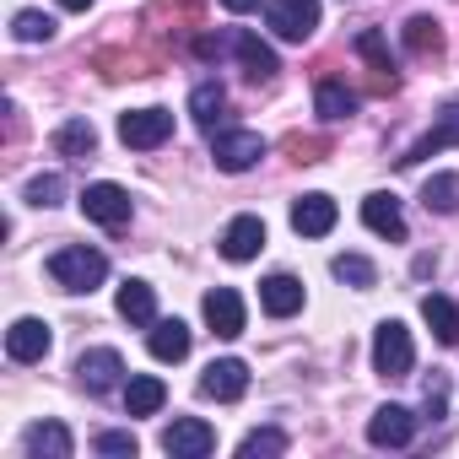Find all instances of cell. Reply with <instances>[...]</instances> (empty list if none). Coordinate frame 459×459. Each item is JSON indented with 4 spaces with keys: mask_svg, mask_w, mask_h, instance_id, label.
Masks as SVG:
<instances>
[{
    "mask_svg": "<svg viewBox=\"0 0 459 459\" xmlns=\"http://www.w3.org/2000/svg\"><path fill=\"white\" fill-rule=\"evenodd\" d=\"M98 454H114V459H135V437L130 432H98Z\"/></svg>",
    "mask_w": 459,
    "mask_h": 459,
    "instance_id": "34",
    "label": "cell"
},
{
    "mask_svg": "<svg viewBox=\"0 0 459 459\" xmlns=\"http://www.w3.org/2000/svg\"><path fill=\"white\" fill-rule=\"evenodd\" d=\"M22 200H28V205H39V211H49V205H60V200H65V178H60V173H39V178H28Z\"/></svg>",
    "mask_w": 459,
    "mask_h": 459,
    "instance_id": "31",
    "label": "cell"
},
{
    "mask_svg": "<svg viewBox=\"0 0 459 459\" xmlns=\"http://www.w3.org/2000/svg\"><path fill=\"white\" fill-rule=\"evenodd\" d=\"M260 308H265L271 319H292V314L303 308V281L287 276V271L265 276V281H260Z\"/></svg>",
    "mask_w": 459,
    "mask_h": 459,
    "instance_id": "18",
    "label": "cell"
},
{
    "mask_svg": "<svg viewBox=\"0 0 459 459\" xmlns=\"http://www.w3.org/2000/svg\"><path fill=\"white\" fill-rule=\"evenodd\" d=\"M82 211H87V221H98V227H125L130 221V189H119V184H87L82 189Z\"/></svg>",
    "mask_w": 459,
    "mask_h": 459,
    "instance_id": "6",
    "label": "cell"
},
{
    "mask_svg": "<svg viewBox=\"0 0 459 459\" xmlns=\"http://www.w3.org/2000/svg\"><path fill=\"white\" fill-rule=\"evenodd\" d=\"M260 157H265V135L260 130H216V141H211V162L221 173H249Z\"/></svg>",
    "mask_w": 459,
    "mask_h": 459,
    "instance_id": "4",
    "label": "cell"
},
{
    "mask_svg": "<svg viewBox=\"0 0 459 459\" xmlns=\"http://www.w3.org/2000/svg\"><path fill=\"white\" fill-rule=\"evenodd\" d=\"M76 378H82V389L108 394V389H119V384H125V357H119L114 346H92V351H82Z\"/></svg>",
    "mask_w": 459,
    "mask_h": 459,
    "instance_id": "7",
    "label": "cell"
},
{
    "mask_svg": "<svg viewBox=\"0 0 459 459\" xmlns=\"http://www.w3.org/2000/svg\"><path fill=\"white\" fill-rule=\"evenodd\" d=\"M362 221L373 227L378 238L405 244V211H400V200H394V195H384V189H378V195H368V200H362Z\"/></svg>",
    "mask_w": 459,
    "mask_h": 459,
    "instance_id": "17",
    "label": "cell"
},
{
    "mask_svg": "<svg viewBox=\"0 0 459 459\" xmlns=\"http://www.w3.org/2000/svg\"><path fill=\"white\" fill-rule=\"evenodd\" d=\"M146 346H152L157 362H184L189 357V325L184 319H157L152 335H146Z\"/></svg>",
    "mask_w": 459,
    "mask_h": 459,
    "instance_id": "20",
    "label": "cell"
},
{
    "mask_svg": "<svg viewBox=\"0 0 459 459\" xmlns=\"http://www.w3.org/2000/svg\"><path fill=\"white\" fill-rule=\"evenodd\" d=\"M227 44H233V55H238V65H244V76H249V82H271V76L281 71V65H276V49H271V44H260L249 28H238Z\"/></svg>",
    "mask_w": 459,
    "mask_h": 459,
    "instance_id": "16",
    "label": "cell"
},
{
    "mask_svg": "<svg viewBox=\"0 0 459 459\" xmlns=\"http://www.w3.org/2000/svg\"><path fill=\"white\" fill-rule=\"evenodd\" d=\"M221 108H227V87H221V82H200V87L189 92V119H195V125L211 130V125L221 119Z\"/></svg>",
    "mask_w": 459,
    "mask_h": 459,
    "instance_id": "26",
    "label": "cell"
},
{
    "mask_svg": "<svg viewBox=\"0 0 459 459\" xmlns=\"http://www.w3.org/2000/svg\"><path fill=\"white\" fill-rule=\"evenodd\" d=\"M265 28L287 44H303L314 39L319 28V0H265Z\"/></svg>",
    "mask_w": 459,
    "mask_h": 459,
    "instance_id": "3",
    "label": "cell"
},
{
    "mask_svg": "<svg viewBox=\"0 0 459 459\" xmlns=\"http://www.w3.org/2000/svg\"><path fill=\"white\" fill-rule=\"evenodd\" d=\"M437 44H443V33H437L432 17H411V22H405V49H411V55H432Z\"/></svg>",
    "mask_w": 459,
    "mask_h": 459,
    "instance_id": "32",
    "label": "cell"
},
{
    "mask_svg": "<svg viewBox=\"0 0 459 459\" xmlns=\"http://www.w3.org/2000/svg\"><path fill=\"white\" fill-rule=\"evenodd\" d=\"M22 448H28L33 459H71V454H76V437H71L60 421H33V427L22 432Z\"/></svg>",
    "mask_w": 459,
    "mask_h": 459,
    "instance_id": "19",
    "label": "cell"
},
{
    "mask_svg": "<svg viewBox=\"0 0 459 459\" xmlns=\"http://www.w3.org/2000/svg\"><path fill=\"white\" fill-rule=\"evenodd\" d=\"M49 276H55V287H65V292H92V287H103L108 260H103L98 249H87V244H71V249H55V255H49Z\"/></svg>",
    "mask_w": 459,
    "mask_h": 459,
    "instance_id": "1",
    "label": "cell"
},
{
    "mask_svg": "<svg viewBox=\"0 0 459 459\" xmlns=\"http://www.w3.org/2000/svg\"><path fill=\"white\" fill-rule=\"evenodd\" d=\"M162 400H168V384H162L157 373H135V378L125 384V411H130V416H157Z\"/></svg>",
    "mask_w": 459,
    "mask_h": 459,
    "instance_id": "21",
    "label": "cell"
},
{
    "mask_svg": "<svg viewBox=\"0 0 459 459\" xmlns=\"http://www.w3.org/2000/svg\"><path fill=\"white\" fill-rule=\"evenodd\" d=\"M12 39H17V44H49V39H55V17H44V12H17V17H12Z\"/></svg>",
    "mask_w": 459,
    "mask_h": 459,
    "instance_id": "30",
    "label": "cell"
},
{
    "mask_svg": "<svg viewBox=\"0 0 459 459\" xmlns=\"http://www.w3.org/2000/svg\"><path fill=\"white\" fill-rule=\"evenodd\" d=\"M330 271H335V281H346V287H357V292H368V287L378 281V265H373L368 255H335Z\"/></svg>",
    "mask_w": 459,
    "mask_h": 459,
    "instance_id": "28",
    "label": "cell"
},
{
    "mask_svg": "<svg viewBox=\"0 0 459 459\" xmlns=\"http://www.w3.org/2000/svg\"><path fill=\"white\" fill-rule=\"evenodd\" d=\"M260 249H265V221H260V216H233V221H227V233H221V255L233 260V265L255 260Z\"/></svg>",
    "mask_w": 459,
    "mask_h": 459,
    "instance_id": "15",
    "label": "cell"
},
{
    "mask_svg": "<svg viewBox=\"0 0 459 459\" xmlns=\"http://www.w3.org/2000/svg\"><path fill=\"white\" fill-rule=\"evenodd\" d=\"M49 346H55V335H49L44 319H17V325L6 330V357H12V362H44Z\"/></svg>",
    "mask_w": 459,
    "mask_h": 459,
    "instance_id": "13",
    "label": "cell"
},
{
    "mask_svg": "<svg viewBox=\"0 0 459 459\" xmlns=\"http://www.w3.org/2000/svg\"><path fill=\"white\" fill-rule=\"evenodd\" d=\"M411 437H416V416L405 405H378L368 416V443L373 448H405Z\"/></svg>",
    "mask_w": 459,
    "mask_h": 459,
    "instance_id": "10",
    "label": "cell"
},
{
    "mask_svg": "<svg viewBox=\"0 0 459 459\" xmlns=\"http://www.w3.org/2000/svg\"><path fill=\"white\" fill-rule=\"evenodd\" d=\"M200 308H205V325H211L221 341H238V335H244V298H238L233 287H211Z\"/></svg>",
    "mask_w": 459,
    "mask_h": 459,
    "instance_id": "11",
    "label": "cell"
},
{
    "mask_svg": "<svg viewBox=\"0 0 459 459\" xmlns=\"http://www.w3.org/2000/svg\"><path fill=\"white\" fill-rule=\"evenodd\" d=\"M276 454H287V432L281 427H255L238 443V459H276Z\"/></svg>",
    "mask_w": 459,
    "mask_h": 459,
    "instance_id": "29",
    "label": "cell"
},
{
    "mask_svg": "<svg viewBox=\"0 0 459 459\" xmlns=\"http://www.w3.org/2000/svg\"><path fill=\"white\" fill-rule=\"evenodd\" d=\"M314 108H319V119H351L357 114V92L346 87V82H319V92H314Z\"/></svg>",
    "mask_w": 459,
    "mask_h": 459,
    "instance_id": "24",
    "label": "cell"
},
{
    "mask_svg": "<svg viewBox=\"0 0 459 459\" xmlns=\"http://www.w3.org/2000/svg\"><path fill=\"white\" fill-rule=\"evenodd\" d=\"M114 303H119V319H130V325H157V292H152L146 281H125Z\"/></svg>",
    "mask_w": 459,
    "mask_h": 459,
    "instance_id": "23",
    "label": "cell"
},
{
    "mask_svg": "<svg viewBox=\"0 0 459 459\" xmlns=\"http://www.w3.org/2000/svg\"><path fill=\"white\" fill-rule=\"evenodd\" d=\"M55 152H60V157H92V152H98L92 119H65V125L55 130Z\"/></svg>",
    "mask_w": 459,
    "mask_h": 459,
    "instance_id": "25",
    "label": "cell"
},
{
    "mask_svg": "<svg viewBox=\"0 0 459 459\" xmlns=\"http://www.w3.org/2000/svg\"><path fill=\"white\" fill-rule=\"evenodd\" d=\"M448 146H459V103H448V108L437 114V125L400 157V168H416V162H427V157H437V152H448Z\"/></svg>",
    "mask_w": 459,
    "mask_h": 459,
    "instance_id": "14",
    "label": "cell"
},
{
    "mask_svg": "<svg viewBox=\"0 0 459 459\" xmlns=\"http://www.w3.org/2000/svg\"><path fill=\"white\" fill-rule=\"evenodd\" d=\"M173 135V114L168 108H135V114H119V141L135 146V152H152Z\"/></svg>",
    "mask_w": 459,
    "mask_h": 459,
    "instance_id": "5",
    "label": "cell"
},
{
    "mask_svg": "<svg viewBox=\"0 0 459 459\" xmlns=\"http://www.w3.org/2000/svg\"><path fill=\"white\" fill-rule=\"evenodd\" d=\"M244 389H249V362H238V357H221L200 373L205 400H244Z\"/></svg>",
    "mask_w": 459,
    "mask_h": 459,
    "instance_id": "12",
    "label": "cell"
},
{
    "mask_svg": "<svg viewBox=\"0 0 459 459\" xmlns=\"http://www.w3.org/2000/svg\"><path fill=\"white\" fill-rule=\"evenodd\" d=\"M421 319H427V330H432L443 346H459V308H454L443 292H427V298H421Z\"/></svg>",
    "mask_w": 459,
    "mask_h": 459,
    "instance_id": "22",
    "label": "cell"
},
{
    "mask_svg": "<svg viewBox=\"0 0 459 459\" xmlns=\"http://www.w3.org/2000/svg\"><path fill=\"white\" fill-rule=\"evenodd\" d=\"M60 6H65V12H87V6H92V0H60Z\"/></svg>",
    "mask_w": 459,
    "mask_h": 459,
    "instance_id": "36",
    "label": "cell"
},
{
    "mask_svg": "<svg viewBox=\"0 0 459 459\" xmlns=\"http://www.w3.org/2000/svg\"><path fill=\"white\" fill-rule=\"evenodd\" d=\"M373 368H378L384 378H405V373L416 368V341H411V330H405L400 319H384V325L373 330Z\"/></svg>",
    "mask_w": 459,
    "mask_h": 459,
    "instance_id": "2",
    "label": "cell"
},
{
    "mask_svg": "<svg viewBox=\"0 0 459 459\" xmlns=\"http://www.w3.org/2000/svg\"><path fill=\"white\" fill-rule=\"evenodd\" d=\"M221 6L233 12V17H244V12H255V6H260V0H221Z\"/></svg>",
    "mask_w": 459,
    "mask_h": 459,
    "instance_id": "35",
    "label": "cell"
},
{
    "mask_svg": "<svg viewBox=\"0 0 459 459\" xmlns=\"http://www.w3.org/2000/svg\"><path fill=\"white\" fill-rule=\"evenodd\" d=\"M335 221H341V205H335L325 189L292 200V233H303V238H325V233H335Z\"/></svg>",
    "mask_w": 459,
    "mask_h": 459,
    "instance_id": "9",
    "label": "cell"
},
{
    "mask_svg": "<svg viewBox=\"0 0 459 459\" xmlns=\"http://www.w3.org/2000/svg\"><path fill=\"white\" fill-rule=\"evenodd\" d=\"M162 448H168L173 459H205V454L216 448V427L200 421V416H178V421L162 432Z\"/></svg>",
    "mask_w": 459,
    "mask_h": 459,
    "instance_id": "8",
    "label": "cell"
},
{
    "mask_svg": "<svg viewBox=\"0 0 459 459\" xmlns=\"http://www.w3.org/2000/svg\"><path fill=\"white\" fill-rule=\"evenodd\" d=\"M357 55H362V60H373V71H384V76L394 71V60H389V44H384V33H373V28L357 39Z\"/></svg>",
    "mask_w": 459,
    "mask_h": 459,
    "instance_id": "33",
    "label": "cell"
},
{
    "mask_svg": "<svg viewBox=\"0 0 459 459\" xmlns=\"http://www.w3.org/2000/svg\"><path fill=\"white\" fill-rule=\"evenodd\" d=\"M421 205L437 211V216H454L459 211V173H432L427 189H421Z\"/></svg>",
    "mask_w": 459,
    "mask_h": 459,
    "instance_id": "27",
    "label": "cell"
}]
</instances>
